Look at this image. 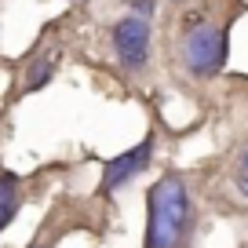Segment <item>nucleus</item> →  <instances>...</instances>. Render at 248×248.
Listing matches in <instances>:
<instances>
[{
	"label": "nucleus",
	"instance_id": "5",
	"mask_svg": "<svg viewBox=\"0 0 248 248\" xmlns=\"http://www.w3.org/2000/svg\"><path fill=\"white\" fill-rule=\"evenodd\" d=\"M22 208V186L15 171H0V230H8L11 219Z\"/></svg>",
	"mask_w": 248,
	"mask_h": 248
},
{
	"label": "nucleus",
	"instance_id": "2",
	"mask_svg": "<svg viewBox=\"0 0 248 248\" xmlns=\"http://www.w3.org/2000/svg\"><path fill=\"white\" fill-rule=\"evenodd\" d=\"M183 62L194 77H216L226 62V33L212 22L194 26L183 37Z\"/></svg>",
	"mask_w": 248,
	"mask_h": 248
},
{
	"label": "nucleus",
	"instance_id": "7",
	"mask_svg": "<svg viewBox=\"0 0 248 248\" xmlns=\"http://www.w3.org/2000/svg\"><path fill=\"white\" fill-rule=\"evenodd\" d=\"M132 8H135V15H139V18H146L150 11H154V0H132Z\"/></svg>",
	"mask_w": 248,
	"mask_h": 248
},
{
	"label": "nucleus",
	"instance_id": "4",
	"mask_svg": "<svg viewBox=\"0 0 248 248\" xmlns=\"http://www.w3.org/2000/svg\"><path fill=\"white\" fill-rule=\"evenodd\" d=\"M150 157H154V135H146V139L139 142V146H132L128 154L113 157V161H106V168H102V194H113V190H121L124 183H132L135 175H139L142 168L150 164Z\"/></svg>",
	"mask_w": 248,
	"mask_h": 248
},
{
	"label": "nucleus",
	"instance_id": "3",
	"mask_svg": "<svg viewBox=\"0 0 248 248\" xmlns=\"http://www.w3.org/2000/svg\"><path fill=\"white\" fill-rule=\"evenodd\" d=\"M113 47L117 59L128 70H142L146 66V51H150V22L139 15H128L113 26Z\"/></svg>",
	"mask_w": 248,
	"mask_h": 248
},
{
	"label": "nucleus",
	"instance_id": "10",
	"mask_svg": "<svg viewBox=\"0 0 248 248\" xmlns=\"http://www.w3.org/2000/svg\"><path fill=\"white\" fill-rule=\"evenodd\" d=\"M33 248H47V245H33Z\"/></svg>",
	"mask_w": 248,
	"mask_h": 248
},
{
	"label": "nucleus",
	"instance_id": "9",
	"mask_svg": "<svg viewBox=\"0 0 248 248\" xmlns=\"http://www.w3.org/2000/svg\"><path fill=\"white\" fill-rule=\"evenodd\" d=\"M241 171H245V175H248V150H245V154H241Z\"/></svg>",
	"mask_w": 248,
	"mask_h": 248
},
{
	"label": "nucleus",
	"instance_id": "1",
	"mask_svg": "<svg viewBox=\"0 0 248 248\" xmlns=\"http://www.w3.org/2000/svg\"><path fill=\"white\" fill-rule=\"evenodd\" d=\"M146 248H183L190 230V194L179 175H164L146 194Z\"/></svg>",
	"mask_w": 248,
	"mask_h": 248
},
{
	"label": "nucleus",
	"instance_id": "6",
	"mask_svg": "<svg viewBox=\"0 0 248 248\" xmlns=\"http://www.w3.org/2000/svg\"><path fill=\"white\" fill-rule=\"evenodd\" d=\"M51 73H55V59H51V55L37 59V62L30 66V73H26V92H37V88H44L47 80H51Z\"/></svg>",
	"mask_w": 248,
	"mask_h": 248
},
{
	"label": "nucleus",
	"instance_id": "8",
	"mask_svg": "<svg viewBox=\"0 0 248 248\" xmlns=\"http://www.w3.org/2000/svg\"><path fill=\"white\" fill-rule=\"evenodd\" d=\"M233 186H237L241 194L248 197V175H245V171H237V175H233Z\"/></svg>",
	"mask_w": 248,
	"mask_h": 248
}]
</instances>
